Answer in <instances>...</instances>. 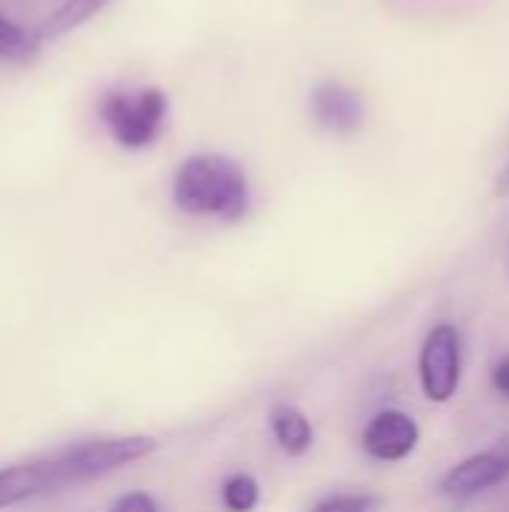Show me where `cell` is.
Masks as SVG:
<instances>
[{
  "mask_svg": "<svg viewBox=\"0 0 509 512\" xmlns=\"http://www.w3.org/2000/svg\"><path fill=\"white\" fill-rule=\"evenodd\" d=\"M48 477L42 462H21L0 468V510H9L15 504L33 501L39 495H48Z\"/></svg>",
  "mask_w": 509,
  "mask_h": 512,
  "instance_id": "obj_9",
  "label": "cell"
},
{
  "mask_svg": "<svg viewBox=\"0 0 509 512\" xmlns=\"http://www.w3.org/2000/svg\"><path fill=\"white\" fill-rule=\"evenodd\" d=\"M507 480L509 468L501 462V456L495 450H486V453L468 456L453 471H447V477L441 480V492L453 501H471Z\"/></svg>",
  "mask_w": 509,
  "mask_h": 512,
  "instance_id": "obj_7",
  "label": "cell"
},
{
  "mask_svg": "<svg viewBox=\"0 0 509 512\" xmlns=\"http://www.w3.org/2000/svg\"><path fill=\"white\" fill-rule=\"evenodd\" d=\"M363 453L375 462L396 465L420 447V423L402 408H381L369 417L360 435Z\"/></svg>",
  "mask_w": 509,
  "mask_h": 512,
  "instance_id": "obj_5",
  "label": "cell"
},
{
  "mask_svg": "<svg viewBox=\"0 0 509 512\" xmlns=\"http://www.w3.org/2000/svg\"><path fill=\"white\" fill-rule=\"evenodd\" d=\"M261 504V483L246 474L237 471L222 483V507L228 512H255Z\"/></svg>",
  "mask_w": 509,
  "mask_h": 512,
  "instance_id": "obj_12",
  "label": "cell"
},
{
  "mask_svg": "<svg viewBox=\"0 0 509 512\" xmlns=\"http://www.w3.org/2000/svg\"><path fill=\"white\" fill-rule=\"evenodd\" d=\"M99 117L111 138L126 150L150 147L168 117V93L156 84L117 87L99 99Z\"/></svg>",
  "mask_w": 509,
  "mask_h": 512,
  "instance_id": "obj_3",
  "label": "cell"
},
{
  "mask_svg": "<svg viewBox=\"0 0 509 512\" xmlns=\"http://www.w3.org/2000/svg\"><path fill=\"white\" fill-rule=\"evenodd\" d=\"M36 54H39V39L0 12V57L12 63H30L36 60Z\"/></svg>",
  "mask_w": 509,
  "mask_h": 512,
  "instance_id": "obj_11",
  "label": "cell"
},
{
  "mask_svg": "<svg viewBox=\"0 0 509 512\" xmlns=\"http://www.w3.org/2000/svg\"><path fill=\"white\" fill-rule=\"evenodd\" d=\"M375 507H378V498L369 492H339V495L321 498L312 512H372Z\"/></svg>",
  "mask_w": 509,
  "mask_h": 512,
  "instance_id": "obj_13",
  "label": "cell"
},
{
  "mask_svg": "<svg viewBox=\"0 0 509 512\" xmlns=\"http://www.w3.org/2000/svg\"><path fill=\"white\" fill-rule=\"evenodd\" d=\"M495 198H509V162L495 180Z\"/></svg>",
  "mask_w": 509,
  "mask_h": 512,
  "instance_id": "obj_16",
  "label": "cell"
},
{
  "mask_svg": "<svg viewBox=\"0 0 509 512\" xmlns=\"http://www.w3.org/2000/svg\"><path fill=\"white\" fill-rule=\"evenodd\" d=\"M267 423H270V432H273L276 447H279L285 456L303 459V456L315 447V426H312V420H309L297 405L276 402V405L267 411Z\"/></svg>",
  "mask_w": 509,
  "mask_h": 512,
  "instance_id": "obj_8",
  "label": "cell"
},
{
  "mask_svg": "<svg viewBox=\"0 0 509 512\" xmlns=\"http://www.w3.org/2000/svg\"><path fill=\"white\" fill-rule=\"evenodd\" d=\"M171 201L195 219L240 222L249 213V177L225 153H195L177 165Z\"/></svg>",
  "mask_w": 509,
  "mask_h": 512,
  "instance_id": "obj_1",
  "label": "cell"
},
{
  "mask_svg": "<svg viewBox=\"0 0 509 512\" xmlns=\"http://www.w3.org/2000/svg\"><path fill=\"white\" fill-rule=\"evenodd\" d=\"M420 390L432 405H447L462 387V333L456 324H435L417 357Z\"/></svg>",
  "mask_w": 509,
  "mask_h": 512,
  "instance_id": "obj_4",
  "label": "cell"
},
{
  "mask_svg": "<svg viewBox=\"0 0 509 512\" xmlns=\"http://www.w3.org/2000/svg\"><path fill=\"white\" fill-rule=\"evenodd\" d=\"M492 450L501 456V462H504V465L509 468V432L504 435V438H501V441H498V444H495V447H492Z\"/></svg>",
  "mask_w": 509,
  "mask_h": 512,
  "instance_id": "obj_17",
  "label": "cell"
},
{
  "mask_svg": "<svg viewBox=\"0 0 509 512\" xmlns=\"http://www.w3.org/2000/svg\"><path fill=\"white\" fill-rule=\"evenodd\" d=\"M111 0H63L45 21L42 27L33 33L39 42H48V39H60L72 30H78L81 24H87L93 15H99Z\"/></svg>",
  "mask_w": 509,
  "mask_h": 512,
  "instance_id": "obj_10",
  "label": "cell"
},
{
  "mask_svg": "<svg viewBox=\"0 0 509 512\" xmlns=\"http://www.w3.org/2000/svg\"><path fill=\"white\" fill-rule=\"evenodd\" d=\"M108 512H162L159 501L150 492H123L120 498H114Z\"/></svg>",
  "mask_w": 509,
  "mask_h": 512,
  "instance_id": "obj_14",
  "label": "cell"
},
{
  "mask_svg": "<svg viewBox=\"0 0 509 512\" xmlns=\"http://www.w3.org/2000/svg\"><path fill=\"white\" fill-rule=\"evenodd\" d=\"M309 108L315 123L336 135H354L366 120L363 96L342 81H321L309 96Z\"/></svg>",
  "mask_w": 509,
  "mask_h": 512,
  "instance_id": "obj_6",
  "label": "cell"
},
{
  "mask_svg": "<svg viewBox=\"0 0 509 512\" xmlns=\"http://www.w3.org/2000/svg\"><path fill=\"white\" fill-rule=\"evenodd\" d=\"M492 384H495V390L504 396L509 402V357H504L498 366H495V372H492Z\"/></svg>",
  "mask_w": 509,
  "mask_h": 512,
  "instance_id": "obj_15",
  "label": "cell"
},
{
  "mask_svg": "<svg viewBox=\"0 0 509 512\" xmlns=\"http://www.w3.org/2000/svg\"><path fill=\"white\" fill-rule=\"evenodd\" d=\"M156 453H159V441L150 435H114V438H90V441L69 444L39 462L45 468L48 489L63 492L72 486L105 480Z\"/></svg>",
  "mask_w": 509,
  "mask_h": 512,
  "instance_id": "obj_2",
  "label": "cell"
}]
</instances>
